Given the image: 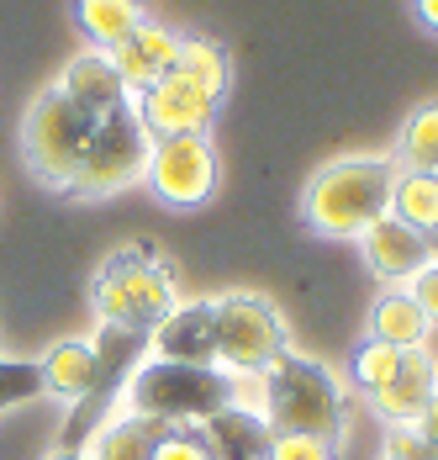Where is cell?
Segmentation results:
<instances>
[{
    "instance_id": "26",
    "label": "cell",
    "mask_w": 438,
    "mask_h": 460,
    "mask_svg": "<svg viewBox=\"0 0 438 460\" xmlns=\"http://www.w3.org/2000/svg\"><path fill=\"white\" fill-rule=\"evenodd\" d=\"M407 296L423 307V318L428 323H438V265H423L417 276L407 280Z\"/></svg>"
},
{
    "instance_id": "9",
    "label": "cell",
    "mask_w": 438,
    "mask_h": 460,
    "mask_svg": "<svg viewBox=\"0 0 438 460\" xmlns=\"http://www.w3.org/2000/svg\"><path fill=\"white\" fill-rule=\"evenodd\" d=\"M217 106H222L217 95L206 91V85H196L185 69H170L164 80H153L143 95H132V111H137V122H143L148 138H185V133L206 138L212 122H217Z\"/></svg>"
},
{
    "instance_id": "10",
    "label": "cell",
    "mask_w": 438,
    "mask_h": 460,
    "mask_svg": "<svg viewBox=\"0 0 438 460\" xmlns=\"http://www.w3.org/2000/svg\"><path fill=\"white\" fill-rule=\"evenodd\" d=\"M148 355L175 360V366H217V307H212V296L175 302V313L148 333Z\"/></svg>"
},
{
    "instance_id": "27",
    "label": "cell",
    "mask_w": 438,
    "mask_h": 460,
    "mask_svg": "<svg viewBox=\"0 0 438 460\" xmlns=\"http://www.w3.org/2000/svg\"><path fill=\"white\" fill-rule=\"evenodd\" d=\"M417 434L428 445H438V392H434V402H428V413H423V423H417Z\"/></svg>"
},
{
    "instance_id": "17",
    "label": "cell",
    "mask_w": 438,
    "mask_h": 460,
    "mask_svg": "<svg viewBox=\"0 0 438 460\" xmlns=\"http://www.w3.org/2000/svg\"><path fill=\"white\" fill-rule=\"evenodd\" d=\"M38 370H43V397L80 402L90 392V381H95V344L90 339H58L38 360Z\"/></svg>"
},
{
    "instance_id": "13",
    "label": "cell",
    "mask_w": 438,
    "mask_h": 460,
    "mask_svg": "<svg viewBox=\"0 0 438 460\" xmlns=\"http://www.w3.org/2000/svg\"><path fill=\"white\" fill-rule=\"evenodd\" d=\"M359 238H364V265L381 280H391V286H407L428 265V238L417 228H407V223H396L391 212L381 223H370Z\"/></svg>"
},
{
    "instance_id": "2",
    "label": "cell",
    "mask_w": 438,
    "mask_h": 460,
    "mask_svg": "<svg viewBox=\"0 0 438 460\" xmlns=\"http://www.w3.org/2000/svg\"><path fill=\"white\" fill-rule=\"evenodd\" d=\"M391 185H396V159H333L307 181L302 196V217L311 233L328 238H359L370 223H381L391 212Z\"/></svg>"
},
{
    "instance_id": "21",
    "label": "cell",
    "mask_w": 438,
    "mask_h": 460,
    "mask_svg": "<svg viewBox=\"0 0 438 460\" xmlns=\"http://www.w3.org/2000/svg\"><path fill=\"white\" fill-rule=\"evenodd\" d=\"M396 170H434L438 175V101L417 106L396 143Z\"/></svg>"
},
{
    "instance_id": "4",
    "label": "cell",
    "mask_w": 438,
    "mask_h": 460,
    "mask_svg": "<svg viewBox=\"0 0 438 460\" xmlns=\"http://www.w3.org/2000/svg\"><path fill=\"white\" fill-rule=\"evenodd\" d=\"M127 413L153 423H206L238 402V381L217 366H175V360H143L122 386Z\"/></svg>"
},
{
    "instance_id": "22",
    "label": "cell",
    "mask_w": 438,
    "mask_h": 460,
    "mask_svg": "<svg viewBox=\"0 0 438 460\" xmlns=\"http://www.w3.org/2000/svg\"><path fill=\"white\" fill-rule=\"evenodd\" d=\"M175 69H185L196 85H206L217 101L227 95V80H232V58H227V48L212 43V38H180Z\"/></svg>"
},
{
    "instance_id": "11",
    "label": "cell",
    "mask_w": 438,
    "mask_h": 460,
    "mask_svg": "<svg viewBox=\"0 0 438 460\" xmlns=\"http://www.w3.org/2000/svg\"><path fill=\"white\" fill-rule=\"evenodd\" d=\"M434 392H438L434 360L423 349H407L401 355V370H396L381 392H370V402H375V413L386 418L391 429H417L423 413H428V402H434Z\"/></svg>"
},
{
    "instance_id": "31",
    "label": "cell",
    "mask_w": 438,
    "mask_h": 460,
    "mask_svg": "<svg viewBox=\"0 0 438 460\" xmlns=\"http://www.w3.org/2000/svg\"><path fill=\"white\" fill-rule=\"evenodd\" d=\"M423 238H428V265H438V228H434V233H423Z\"/></svg>"
},
{
    "instance_id": "5",
    "label": "cell",
    "mask_w": 438,
    "mask_h": 460,
    "mask_svg": "<svg viewBox=\"0 0 438 460\" xmlns=\"http://www.w3.org/2000/svg\"><path fill=\"white\" fill-rule=\"evenodd\" d=\"M212 307H217V370H227L232 381H259L291 349L285 318L259 291H227L212 296Z\"/></svg>"
},
{
    "instance_id": "3",
    "label": "cell",
    "mask_w": 438,
    "mask_h": 460,
    "mask_svg": "<svg viewBox=\"0 0 438 460\" xmlns=\"http://www.w3.org/2000/svg\"><path fill=\"white\" fill-rule=\"evenodd\" d=\"M180 286L175 270L164 265V254H153L148 243L117 249L95 280H90V307L106 328H127V333H153L159 323L175 313Z\"/></svg>"
},
{
    "instance_id": "1",
    "label": "cell",
    "mask_w": 438,
    "mask_h": 460,
    "mask_svg": "<svg viewBox=\"0 0 438 460\" xmlns=\"http://www.w3.org/2000/svg\"><path fill=\"white\" fill-rule=\"evenodd\" d=\"M259 413L275 434H311V439L338 445L349 429V397H344V381L322 360L285 349L259 376Z\"/></svg>"
},
{
    "instance_id": "7",
    "label": "cell",
    "mask_w": 438,
    "mask_h": 460,
    "mask_svg": "<svg viewBox=\"0 0 438 460\" xmlns=\"http://www.w3.org/2000/svg\"><path fill=\"white\" fill-rule=\"evenodd\" d=\"M90 133H95V117L80 111L58 85H48L32 106H27V122H22V159L27 170L43 185L64 190V181L74 175L80 154H85Z\"/></svg>"
},
{
    "instance_id": "6",
    "label": "cell",
    "mask_w": 438,
    "mask_h": 460,
    "mask_svg": "<svg viewBox=\"0 0 438 460\" xmlns=\"http://www.w3.org/2000/svg\"><path fill=\"white\" fill-rule=\"evenodd\" d=\"M148 148H153V138L143 133V122H137V111H132V101H127L122 111H111V117L95 122L74 175L64 181V196L95 201V196H111V190L137 185L143 181V164H148Z\"/></svg>"
},
{
    "instance_id": "14",
    "label": "cell",
    "mask_w": 438,
    "mask_h": 460,
    "mask_svg": "<svg viewBox=\"0 0 438 460\" xmlns=\"http://www.w3.org/2000/svg\"><path fill=\"white\" fill-rule=\"evenodd\" d=\"M53 85L69 95L80 111H90L95 122L111 117V111H122V106L132 101L127 85H122V75L111 69V58H106L101 48H90V53H80V58H69V69H64Z\"/></svg>"
},
{
    "instance_id": "32",
    "label": "cell",
    "mask_w": 438,
    "mask_h": 460,
    "mask_svg": "<svg viewBox=\"0 0 438 460\" xmlns=\"http://www.w3.org/2000/svg\"><path fill=\"white\" fill-rule=\"evenodd\" d=\"M434 460H438V445H434Z\"/></svg>"
},
{
    "instance_id": "24",
    "label": "cell",
    "mask_w": 438,
    "mask_h": 460,
    "mask_svg": "<svg viewBox=\"0 0 438 460\" xmlns=\"http://www.w3.org/2000/svg\"><path fill=\"white\" fill-rule=\"evenodd\" d=\"M153 460H212L201 423H175V429H164L159 445H153Z\"/></svg>"
},
{
    "instance_id": "25",
    "label": "cell",
    "mask_w": 438,
    "mask_h": 460,
    "mask_svg": "<svg viewBox=\"0 0 438 460\" xmlns=\"http://www.w3.org/2000/svg\"><path fill=\"white\" fill-rule=\"evenodd\" d=\"M338 445L328 439H311V434H275L269 439V460H333Z\"/></svg>"
},
{
    "instance_id": "12",
    "label": "cell",
    "mask_w": 438,
    "mask_h": 460,
    "mask_svg": "<svg viewBox=\"0 0 438 460\" xmlns=\"http://www.w3.org/2000/svg\"><path fill=\"white\" fill-rule=\"evenodd\" d=\"M111 58V69L122 75V85H127V95H143L153 80H164L170 69H175L180 58V38L170 32V27H159V22H143L132 38H122V43L106 53Z\"/></svg>"
},
{
    "instance_id": "8",
    "label": "cell",
    "mask_w": 438,
    "mask_h": 460,
    "mask_svg": "<svg viewBox=\"0 0 438 460\" xmlns=\"http://www.w3.org/2000/svg\"><path fill=\"white\" fill-rule=\"evenodd\" d=\"M217 170L222 164H217L212 138H196V133H185V138H153L148 164H143V185L164 207L190 212V207H201L217 190Z\"/></svg>"
},
{
    "instance_id": "30",
    "label": "cell",
    "mask_w": 438,
    "mask_h": 460,
    "mask_svg": "<svg viewBox=\"0 0 438 460\" xmlns=\"http://www.w3.org/2000/svg\"><path fill=\"white\" fill-rule=\"evenodd\" d=\"M43 460H90L85 450H64V445H58V450H53V456H43Z\"/></svg>"
},
{
    "instance_id": "28",
    "label": "cell",
    "mask_w": 438,
    "mask_h": 460,
    "mask_svg": "<svg viewBox=\"0 0 438 460\" xmlns=\"http://www.w3.org/2000/svg\"><path fill=\"white\" fill-rule=\"evenodd\" d=\"M417 16H423L428 32H438V0H417Z\"/></svg>"
},
{
    "instance_id": "15",
    "label": "cell",
    "mask_w": 438,
    "mask_h": 460,
    "mask_svg": "<svg viewBox=\"0 0 438 460\" xmlns=\"http://www.w3.org/2000/svg\"><path fill=\"white\" fill-rule=\"evenodd\" d=\"M201 434H206L212 460H269V439H275V429L264 423V413L249 408V402H232L217 418H206Z\"/></svg>"
},
{
    "instance_id": "16",
    "label": "cell",
    "mask_w": 438,
    "mask_h": 460,
    "mask_svg": "<svg viewBox=\"0 0 438 460\" xmlns=\"http://www.w3.org/2000/svg\"><path fill=\"white\" fill-rule=\"evenodd\" d=\"M170 423H153L143 413H122V418H106L95 434L85 439V456L90 460H153V445Z\"/></svg>"
},
{
    "instance_id": "20",
    "label": "cell",
    "mask_w": 438,
    "mask_h": 460,
    "mask_svg": "<svg viewBox=\"0 0 438 460\" xmlns=\"http://www.w3.org/2000/svg\"><path fill=\"white\" fill-rule=\"evenodd\" d=\"M391 217L417 233L438 228V175L434 170H396L391 185Z\"/></svg>"
},
{
    "instance_id": "18",
    "label": "cell",
    "mask_w": 438,
    "mask_h": 460,
    "mask_svg": "<svg viewBox=\"0 0 438 460\" xmlns=\"http://www.w3.org/2000/svg\"><path fill=\"white\" fill-rule=\"evenodd\" d=\"M143 22H148V5L143 0H74V27L101 53H111L122 38H132Z\"/></svg>"
},
{
    "instance_id": "19",
    "label": "cell",
    "mask_w": 438,
    "mask_h": 460,
    "mask_svg": "<svg viewBox=\"0 0 438 460\" xmlns=\"http://www.w3.org/2000/svg\"><path fill=\"white\" fill-rule=\"evenodd\" d=\"M428 328H434V323L423 318V307L407 296V286H391V291L375 302V313H370V339H381V344H391V349H417V344L428 339Z\"/></svg>"
},
{
    "instance_id": "23",
    "label": "cell",
    "mask_w": 438,
    "mask_h": 460,
    "mask_svg": "<svg viewBox=\"0 0 438 460\" xmlns=\"http://www.w3.org/2000/svg\"><path fill=\"white\" fill-rule=\"evenodd\" d=\"M401 355H407V349H391V344H381V339H364V344L354 349V381H359L364 392H381L396 370H401Z\"/></svg>"
},
{
    "instance_id": "29",
    "label": "cell",
    "mask_w": 438,
    "mask_h": 460,
    "mask_svg": "<svg viewBox=\"0 0 438 460\" xmlns=\"http://www.w3.org/2000/svg\"><path fill=\"white\" fill-rule=\"evenodd\" d=\"M417 349H423V355H428V360H434V370H438V323H434V328H428V339H423V344H417Z\"/></svg>"
}]
</instances>
